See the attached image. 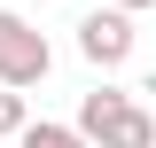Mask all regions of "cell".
<instances>
[{
  "label": "cell",
  "mask_w": 156,
  "mask_h": 148,
  "mask_svg": "<svg viewBox=\"0 0 156 148\" xmlns=\"http://www.w3.org/2000/svg\"><path fill=\"white\" fill-rule=\"evenodd\" d=\"M31 132V117H23V93H8L0 86V140H23Z\"/></svg>",
  "instance_id": "5b68a950"
},
{
  "label": "cell",
  "mask_w": 156,
  "mask_h": 148,
  "mask_svg": "<svg viewBox=\"0 0 156 148\" xmlns=\"http://www.w3.org/2000/svg\"><path fill=\"white\" fill-rule=\"evenodd\" d=\"M94 148H156V109H140V101H125V109H117L109 125L94 132Z\"/></svg>",
  "instance_id": "3957f363"
},
{
  "label": "cell",
  "mask_w": 156,
  "mask_h": 148,
  "mask_svg": "<svg viewBox=\"0 0 156 148\" xmlns=\"http://www.w3.org/2000/svg\"><path fill=\"white\" fill-rule=\"evenodd\" d=\"M23 148H94V140H86L78 125H31V132H23Z\"/></svg>",
  "instance_id": "277c9868"
},
{
  "label": "cell",
  "mask_w": 156,
  "mask_h": 148,
  "mask_svg": "<svg viewBox=\"0 0 156 148\" xmlns=\"http://www.w3.org/2000/svg\"><path fill=\"white\" fill-rule=\"evenodd\" d=\"M47 62H55V55H47V39H39L16 8H0V86H8V93L39 86V78H47Z\"/></svg>",
  "instance_id": "6da1fadb"
},
{
  "label": "cell",
  "mask_w": 156,
  "mask_h": 148,
  "mask_svg": "<svg viewBox=\"0 0 156 148\" xmlns=\"http://www.w3.org/2000/svg\"><path fill=\"white\" fill-rule=\"evenodd\" d=\"M109 8H125V16H133V8H156V0H109Z\"/></svg>",
  "instance_id": "8992f818"
},
{
  "label": "cell",
  "mask_w": 156,
  "mask_h": 148,
  "mask_svg": "<svg viewBox=\"0 0 156 148\" xmlns=\"http://www.w3.org/2000/svg\"><path fill=\"white\" fill-rule=\"evenodd\" d=\"M78 55L94 62V70H125V62H133V16H125V8L78 16Z\"/></svg>",
  "instance_id": "7a4b0ae2"
}]
</instances>
